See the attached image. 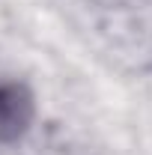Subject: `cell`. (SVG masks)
<instances>
[{
    "instance_id": "1",
    "label": "cell",
    "mask_w": 152,
    "mask_h": 155,
    "mask_svg": "<svg viewBox=\"0 0 152 155\" xmlns=\"http://www.w3.org/2000/svg\"><path fill=\"white\" fill-rule=\"evenodd\" d=\"M33 119V96L21 84L0 87V140H15Z\"/></svg>"
}]
</instances>
